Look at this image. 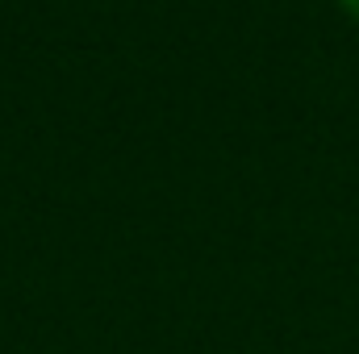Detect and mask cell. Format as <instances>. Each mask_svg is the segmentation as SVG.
Listing matches in <instances>:
<instances>
[{
	"instance_id": "6da1fadb",
	"label": "cell",
	"mask_w": 359,
	"mask_h": 354,
	"mask_svg": "<svg viewBox=\"0 0 359 354\" xmlns=\"http://www.w3.org/2000/svg\"><path fill=\"white\" fill-rule=\"evenodd\" d=\"M343 8H347V13H351V17L359 21V0H343Z\"/></svg>"
}]
</instances>
